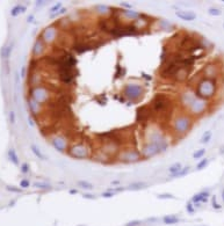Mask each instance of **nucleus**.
Masks as SVG:
<instances>
[{"label":"nucleus","mask_w":224,"mask_h":226,"mask_svg":"<svg viewBox=\"0 0 224 226\" xmlns=\"http://www.w3.org/2000/svg\"><path fill=\"white\" fill-rule=\"evenodd\" d=\"M150 108L153 114L163 116L165 120H170L172 113H173V109H174V102L168 94L158 93L152 100Z\"/></svg>","instance_id":"1"},{"label":"nucleus","mask_w":224,"mask_h":226,"mask_svg":"<svg viewBox=\"0 0 224 226\" xmlns=\"http://www.w3.org/2000/svg\"><path fill=\"white\" fill-rule=\"evenodd\" d=\"M180 102L184 108H186L189 111V115H201L206 111L207 109V103L206 101H203L201 99L196 98L193 92H184L180 95Z\"/></svg>","instance_id":"2"},{"label":"nucleus","mask_w":224,"mask_h":226,"mask_svg":"<svg viewBox=\"0 0 224 226\" xmlns=\"http://www.w3.org/2000/svg\"><path fill=\"white\" fill-rule=\"evenodd\" d=\"M217 92L216 79L209 78H202L200 79L195 86L194 94L196 98L201 99L203 101H208L215 96Z\"/></svg>","instance_id":"3"},{"label":"nucleus","mask_w":224,"mask_h":226,"mask_svg":"<svg viewBox=\"0 0 224 226\" xmlns=\"http://www.w3.org/2000/svg\"><path fill=\"white\" fill-rule=\"evenodd\" d=\"M28 98L44 107L46 103H49L51 100H53L55 93L49 86H45L42 83V85L28 88Z\"/></svg>","instance_id":"4"},{"label":"nucleus","mask_w":224,"mask_h":226,"mask_svg":"<svg viewBox=\"0 0 224 226\" xmlns=\"http://www.w3.org/2000/svg\"><path fill=\"white\" fill-rule=\"evenodd\" d=\"M193 125V118L189 114H180V115H177L173 121H172L171 124V130L172 132L175 136H179V137H182L184 135H186L187 132L190 130Z\"/></svg>","instance_id":"5"},{"label":"nucleus","mask_w":224,"mask_h":226,"mask_svg":"<svg viewBox=\"0 0 224 226\" xmlns=\"http://www.w3.org/2000/svg\"><path fill=\"white\" fill-rule=\"evenodd\" d=\"M66 154H69L72 158L78 159V160H84V159L91 158L92 151H91L90 146L86 142L77 140V142L70 144Z\"/></svg>","instance_id":"6"},{"label":"nucleus","mask_w":224,"mask_h":226,"mask_svg":"<svg viewBox=\"0 0 224 226\" xmlns=\"http://www.w3.org/2000/svg\"><path fill=\"white\" fill-rule=\"evenodd\" d=\"M116 161L122 162V164H136L143 160V157L141 154V151H138L135 147H124L121 149L120 152L117 153Z\"/></svg>","instance_id":"7"},{"label":"nucleus","mask_w":224,"mask_h":226,"mask_svg":"<svg viewBox=\"0 0 224 226\" xmlns=\"http://www.w3.org/2000/svg\"><path fill=\"white\" fill-rule=\"evenodd\" d=\"M122 94H123V98L126 100L130 101L131 103H136L143 98L144 88L139 83H129L127 85H124V87L122 89Z\"/></svg>","instance_id":"8"},{"label":"nucleus","mask_w":224,"mask_h":226,"mask_svg":"<svg viewBox=\"0 0 224 226\" xmlns=\"http://www.w3.org/2000/svg\"><path fill=\"white\" fill-rule=\"evenodd\" d=\"M60 35V29L56 23H51L49 26H46L44 29L41 31V34L38 35L40 37L43 39L46 46L55 45L58 42V37Z\"/></svg>","instance_id":"9"},{"label":"nucleus","mask_w":224,"mask_h":226,"mask_svg":"<svg viewBox=\"0 0 224 226\" xmlns=\"http://www.w3.org/2000/svg\"><path fill=\"white\" fill-rule=\"evenodd\" d=\"M49 140H50L51 145L53 146V149L60 152V153H66L67 149H69V146L71 144L70 139L64 135H62V133H55V135L50 136Z\"/></svg>","instance_id":"10"},{"label":"nucleus","mask_w":224,"mask_h":226,"mask_svg":"<svg viewBox=\"0 0 224 226\" xmlns=\"http://www.w3.org/2000/svg\"><path fill=\"white\" fill-rule=\"evenodd\" d=\"M180 68V66L177 64V63H173V61H166L165 64L162 65V67L159 70V75L162 79H173L178 70Z\"/></svg>","instance_id":"11"},{"label":"nucleus","mask_w":224,"mask_h":226,"mask_svg":"<svg viewBox=\"0 0 224 226\" xmlns=\"http://www.w3.org/2000/svg\"><path fill=\"white\" fill-rule=\"evenodd\" d=\"M46 44L43 42V39L37 36V38L35 39L34 44H33V48H31V58L34 59H42L44 57L46 52Z\"/></svg>","instance_id":"12"},{"label":"nucleus","mask_w":224,"mask_h":226,"mask_svg":"<svg viewBox=\"0 0 224 226\" xmlns=\"http://www.w3.org/2000/svg\"><path fill=\"white\" fill-rule=\"evenodd\" d=\"M94 43L97 42H90V41H82V39H77L73 42V44L71 46V51L72 53H84L87 52L90 50H93L95 49L97 46L94 45Z\"/></svg>","instance_id":"13"},{"label":"nucleus","mask_w":224,"mask_h":226,"mask_svg":"<svg viewBox=\"0 0 224 226\" xmlns=\"http://www.w3.org/2000/svg\"><path fill=\"white\" fill-rule=\"evenodd\" d=\"M153 115H155V114L152 113L150 105H143V107L138 108V109L136 110V121H137L138 123L143 124V125H145V124L149 123Z\"/></svg>","instance_id":"14"},{"label":"nucleus","mask_w":224,"mask_h":226,"mask_svg":"<svg viewBox=\"0 0 224 226\" xmlns=\"http://www.w3.org/2000/svg\"><path fill=\"white\" fill-rule=\"evenodd\" d=\"M163 153L162 150L158 147L157 145H155L153 143H150V142H145L144 145H143L142 150H141V154H142L143 159H150L156 157L158 154Z\"/></svg>","instance_id":"15"},{"label":"nucleus","mask_w":224,"mask_h":226,"mask_svg":"<svg viewBox=\"0 0 224 226\" xmlns=\"http://www.w3.org/2000/svg\"><path fill=\"white\" fill-rule=\"evenodd\" d=\"M27 105H28V108H29L30 116L33 118H35L36 121L44 113V107L41 105L40 103H37V102H35L34 100H31L30 98H27Z\"/></svg>","instance_id":"16"},{"label":"nucleus","mask_w":224,"mask_h":226,"mask_svg":"<svg viewBox=\"0 0 224 226\" xmlns=\"http://www.w3.org/2000/svg\"><path fill=\"white\" fill-rule=\"evenodd\" d=\"M113 26L114 24H113L112 20L109 19V16H100L97 22V27L99 31H101L104 34H108L109 30L113 28Z\"/></svg>","instance_id":"17"},{"label":"nucleus","mask_w":224,"mask_h":226,"mask_svg":"<svg viewBox=\"0 0 224 226\" xmlns=\"http://www.w3.org/2000/svg\"><path fill=\"white\" fill-rule=\"evenodd\" d=\"M77 75H78V70L75 68V71H72V72H66V73L58 74V81H59L62 85L70 86V85H72V83H75Z\"/></svg>","instance_id":"18"},{"label":"nucleus","mask_w":224,"mask_h":226,"mask_svg":"<svg viewBox=\"0 0 224 226\" xmlns=\"http://www.w3.org/2000/svg\"><path fill=\"white\" fill-rule=\"evenodd\" d=\"M175 15L179 17L182 21H194L196 20V14L194 12L190 11H181V9H177Z\"/></svg>","instance_id":"19"},{"label":"nucleus","mask_w":224,"mask_h":226,"mask_svg":"<svg viewBox=\"0 0 224 226\" xmlns=\"http://www.w3.org/2000/svg\"><path fill=\"white\" fill-rule=\"evenodd\" d=\"M190 73V68L188 67H180L177 72L175 77L173 78L174 81L177 83H185L187 79H188V75Z\"/></svg>","instance_id":"20"},{"label":"nucleus","mask_w":224,"mask_h":226,"mask_svg":"<svg viewBox=\"0 0 224 226\" xmlns=\"http://www.w3.org/2000/svg\"><path fill=\"white\" fill-rule=\"evenodd\" d=\"M120 13H121V17H126L127 20H130V22H133L135 20H137L139 16H141V13L138 12H135V11H128V9H120Z\"/></svg>","instance_id":"21"},{"label":"nucleus","mask_w":224,"mask_h":226,"mask_svg":"<svg viewBox=\"0 0 224 226\" xmlns=\"http://www.w3.org/2000/svg\"><path fill=\"white\" fill-rule=\"evenodd\" d=\"M208 197H209V191H201V193H199V194H195L193 197H192V199H190V202L193 204H196V203H206L207 201H208Z\"/></svg>","instance_id":"22"},{"label":"nucleus","mask_w":224,"mask_h":226,"mask_svg":"<svg viewBox=\"0 0 224 226\" xmlns=\"http://www.w3.org/2000/svg\"><path fill=\"white\" fill-rule=\"evenodd\" d=\"M13 46H14V44H13V43H11V44H7V45H5V46H2L1 52H0V56H1V58H2L4 60H6V61H7V60L11 58V55H12V51H13Z\"/></svg>","instance_id":"23"},{"label":"nucleus","mask_w":224,"mask_h":226,"mask_svg":"<svg viewBox=\"0 0 224 226\" xmlns=\"http://www.w3.org/2000/svg\"><path fill=\"white\" fill-rule=\"evenodd\" d=\"M7 157H8V160L13 164V165L15 166H19L20 165V161H19V157H18V154H16V151L13 149V147H11L9 150H8L7 152Z\"/></svg>","instance_id":"24"},{"label":"nucleus","mask_w":224,"mask_h":226,"mask_svg":"<svg viewBox=\"0 0 224 226\" xmlns=\"http://www.w3.org/2000/svg\"><path fill=\"white\" fill-rule=\"evenodd\" d=\"M146 187H148V183H146V182L136 181V182H133V183L128 184L127 189H129V190H141V189H145Z\"/></svg>","instance_id":"25"},{"label":"nucleus","mask_w":224,"mask_h":226,"mask_svg":"<svg viewBox=\"0 0 224 226\" xmlns=\"http://www.w3.org/2000/svg\"><path fill=\"white\" fill-rule=\"evenodd\" d=\"M180 221V219L178 216H174V215H167V216H164L163 217V223L165 225H174V224H178Z\"/></svg>","instance_id":"26"},{"label":"nucleus","mask_w":224,"mask_h":226,"mask_svg":"<svg viewBox=\"0 0 224 226\" xmlns=\"http://www.w3.org/2000/svg\"><path fill=\"white\" fill-rule=\"evenodd\" d=\"M26 11H27V7H26V6H23V5H15L14 7L11 9V16L15 17V16H18V15L24 13Z\"/></svg>","instance_id":"27"},{"label":"nucleus","mask_w":224,"mask_h":226,"mask_svg":"<svg viewBox=\"0 0 224 226\" xmlns=\"http://www.w3.org/2000/svg\"><path fill=\"white\" fill-rule=\"evenodd\" d=\"M181 169H182V165L180 162H175V164H173L168 167V173L171 174V176H173V175L179 173Z\"/></svg>","instance_id":"28"},{"label":"nucleus","mask_w":224,"mask_h":226,"mask_svg":"<svg viewBox=\"0 0 224 226\" xmlns=\"http://www.w3.org/2000/svg\"><path fill=\"white\" fill-rule=\"evenodd\" d=\"M77 186L79 187V188L84 189V190H93L94 189V186L91 183V182H88V181H78L77 182Z\"/></svg>","instance_id":"29"},{"label":"nucleus","mask_w":224,"mask_h":226,"mask_svg":"<svg viewBox=\"0 0 224 226\" xmlns=\"http://www.w3.org/2000/svg\"><path fill=\"white\" fill-rule=\"evenodd\" d=\"M33 186H34L35 188L43 189V190H51V189H53L51 184H49V183H46V182H40V181H37V182H34V183H33Z\"/></svg>","instance_id":"30"},{"label":"nucleus","mask_w":224,"mask_h":226,"mask_svg":"<svg viewBox=\"0 0 224 226\" xmlns=\"http://www.w3.org/2000/svg\"><path fill=\"white\" fill-rule=\"evenodd\" d=\"M30 150H31V152H33V153H34V154H35V155H36L38 159H41V160H45V159H46L44 155H43V153L41 152V150L38 149V147L36 146V145H35V144L30 145Z\"/></svg>","instance_id":"31"},{"label":"nucleus","mask_w":224,"mask_h":226,"mask_svg":"<svg viewBox=\"0 0 224 226\" xmlns=\"http://www.w3.org/2000/svg\"><path fill=\"white\" fill-rule=\"evenodd\" d=\"M126 73V68H122L120 61H117L116 64V73H115V79H119V78H122Z\"/></svg>","instance_id":"32"},{"label":"nucleus","mask_w":224,"mask_h":226,"mask_svg":"<svg viewBox=\"0 0 224 226\" xmlns=\"http://www.w3.org/2000/svg\"><path fill=\"white\" fill-rule=\"evenodd\" d=\"M189 169H190V167H189V166L182 167V169L180 171L179 173L175 174V175H173L172 177H182V176H185V175H187V174L189 173Z\"/></svg>","instance_id":"33"},{"label":"nucleus","mask_w":224,"mask_h":226,"mask_svg":"<svg viewBox=\"0 0 224 226\" xmlns=\"http://www.w3.org/2000/svg\"><path fill=\"white\" fill-rule=\"evenodd\" d=\"M62 8H63L62 2H57L56 5H53V7L49 8V12H50V14H56V13H58V12H59Z\"/></svg>","instance_id":"34"},{"label":"nucleus","mask_w":224,"mask_h":226,"mask_svg":"<svg viewBox=\"0 0 224 226\" xmlns=\"http://www.w3.org/2000/svg\"><path fill=\"white\" fill-rule=\"evenodd\" d=\"M211 139V131H206L201 138V143L202 144H208Z\"/></svg>","instance_id":"35"},{"label":"nucleus","mask_w":224,"mask_h":226,"mask_svg":"<svg viewBox=\"0 0 224 226\" xmlns=\"http://www.w3.org/2000/svg\"><path fill=\"white\" fill-rule=\"evenodd\" d=\"M20 171L22 174H29L30 173V167L28 162H23L20 165Z\"/></svg>","instance_id":"36"},{"label":"nucleus","mask_w":224,"mask_h":226,"mask_svg":"<svg viewBox=\"0 0 224 226\" xmlns=\"http://www.w3.org/2000/svg\"><path fill=\"white\" fill-rule=\"evenodd\" d=\"M208 13H209V15H211V16H219L222 12H221V9H219V8L210 7L209 9H208Z\"/></svg>","instance_id":"37"},{"label":"nucleus","mask_w":224,"mask_h":226,"mask_svg":"<svg viewBox=\"0 0 224 226\" xmlns=\"http://www.w3.org/2000/svg\"><path fill=\"white\" fill-rule=\"evenodd\" d=\"M208 162H209V160H208V159L203 158L201 161H200V162L196 165V169H197V171H201V169H203L206 166L208 165Z\"/></svg>","instance_id":"38"},{"label":"nucleus","mask_w":224,"mask_h":226,"mask_svg":"<svg viewBox=\"0 0 224 226\" xmlns=\"http://www.w3.org/2000/svg\"><path fill=\"white\" fill-rule=\"evenodd\" d=\"M204 154H206V149H200V150H197L194 154H193V158H194V159H201Z\"/></svg>","instance_id":"39"},{"label":"nucleus","mask_w":224,"mask_h":226,"mask_svg":"<svg viewBox=\"0 0 224 226\" xmlns=\"http://www.w3.org/2000/svg\"><path fill=\"white\" fill-rule=\"evenodd\" d=\"M157 197L159 199H173V198H175V196L172 195V194H168V193H166V194H158Z\"/></svg>","instance_id":"40"},{"label":"nucleus","mask_w":224,"mask_h":226,"mask_svg":"<svg viewBox=\"0 0 224 226\" xmlns=\"http://www.w3.org/2000/svg\"><path fill=\"white\" fill-rule=\"evenodd\" d=\"M186 210H187V212H188L189 215H194V213H195V206H194V204L192 203V202H187V204H186Z\"/></svg>","instance_id":"41"},{"label":"nucleus","mask_w":224,"mask_h":226,"mask_svg":"<svg viewBox=\"0 0 224 226\" xmlns=\"http://www.w3.org/2000/svg\"><path fill=\"white\" fill-rule=\"evenodd\" d=\"M6 190H7V191H11V193H22V189L21 188L15 187V186H9V184L6 186Z\"/></svg>","instance_id":"42"},{"label":"nucleus","mask_w":224,"mask_h":226,"mask_svg":"<svg viewBox=\"0 0 224 226\" xmlns=\"http://www.w3.org/2000/svg\"><path fill=\"white\" fill-rule=\"evenodd\" d=\"M30 187V181L28 179H22L20 181V188L21 189H27Z\"/></svg>","instance_id":"43"},{"label":"nucleus","mask_w":224,"mask_h":226,"mask_svg":"<svg viewBox=\"0 0 224 226\" xmlns=\"http://www.w3.org/2000/svg\"><path fill=\"white\" fill-rule=\"evenodd\" d=\"M142 220H138V219H135V220H130V221H128L127 224H126V226H141L142 225Z\"/></svg>","instance_id":"44"},{"label":"nucleus","mask_w":224,"mask_h":226,"mask_svg":"<svg viewBox=\"0 0 224 226\" xmlns=\"http://www.w3.org/2000/svg\"><path fill=\"white\" fill-rule=\"evenodd\" d=\"M8 120L11 122V124H15V111L14 110H9V114H8Z\"/></svg>","instance_id":"45"},{"label":"nucleus","mask_w":224,"mask_h":226,"mask_svg":"<svg viewBox=\"0 0 224 226\" xmlns=\"http://www.w3.org/2000/svg\"><path fill=\"white\" fill-rule=\"evenodd\" d=\"M120 5H121L122 9H128V11H130V9L133 8V5H131V4H129V2H126V1H122Z\"/></svg>","instance_id":"46"},{"label":"nucleus","mask_w":224,"mask_h":226,"mask_svg":"<svg viewBox=\"0 0 224 226\" xmlns=\"http://www.w3.org/2000/svg\"><path fill=\"white\" fill-rule=\"evenodd\" d=\"M95 11H99V12H105V11H109V7L108 6H102V5H98L94 7Z\"/></svg>","instance_id":"47"},{"label":"nucleus","mask_w":224,"mask_h":226,"mask_svg":"<svg viewBox=\"0 0 224 226\" xmlns=\"http://www.w3.org/2000/svg\"><path fill=\"white\" fill-rule=\"evenodd\" d=\"M114 195H115V193H112V191H108V190H106V191H104V193L101 194V196H102L104 198H110V197H113Z\"/></svg>","instance_id":"48"},{"label":"nucleus","mask_w":224,"mask_h":226,"mask_svg":"<svg viewBox=\"0 0 224 226\" xmlns=\"http://www.w3.org/2000/svg\"><path fill=\"white\" fill-rule=\"evenodd\" d=\"M213 208H214V209H216V210H221V208H222V205H221V204L217 203L216 197H215V196L213 197Z\"/></svg>","instance_id":"49"},{"label":"nucleus","mask_w":224,"mask_h":226,"mask_svg":"<svg viewBox=\"0 0 224 226\" xmlns=\"http://www.w3.org/2000/svg\"><path fill=\"white\" fill-rule=\"evenodd\" d=\"M82 197H84V198H88V199H95V198H97L95 195H92V194H84Z\"/></svg>","instance_id":"50"},{"label":"nucleus","mask_w":224,"mask_h":226,"mask_svg":"<svg viewBox=\"0 0 224 226\" xmlns=\"http://www.w3.org/2000/svg\"><path fill=\"white\" fill-rule=\"evenodd\" d=\"M45 4H46V2H45V1H43V0H37V1L35 2V5H36L37 7H42V6H43V5H45Z\"/></svg>","instance_id":"51"},{"label":"nucleus","mask_w":224,"mask_h":226,"mask_svg":"<svg viewBox=\"0 0 224 226\" xmlns=\"http://www.w3.org/2000/svg\"><path fill=\"white\" fill-rule=\"evenodd\" d=\"M110 184H112L113 187H120V184H121V181L119 180H114L110 182Z\"/></svg>","instance_id":"52"},{"label":"nucleus","mask_w":224,"mask_h":226,"mask_svg":"<svg viewBox=\"0 0 224 226\" xmlns=\"http://www.w3.org/2000/svg\"><path fill=\"white\" fill-rule=\"evenodd\" d=\"M142 77L146 80V81H151V80H152V77L149 74H146V73H142Z\"/></svg>","instance_id":"53"},{"label":"nucleus","mask_w":224,"mask_h":226,"mask_svg":"<svg viewBox=\"0 0 224 226\" xmlns=\"http://www.w3.org/2000/svg\"><path fill=\"white\" fill-rule=\"evenodd\" d=\"M34 19H35V16H34L33 14L28 15V16H27V22H28V23H31L33 21H34Z\"/></svg>","instance_id":"54"},{"label":"nucleus","mask_w":224,"mask_h":226,"mask_svg":"<svg viewBox=\"0 0 224 226\" xmlns=\"http://www.w3.org/2000/svg\"><path fill=\"white\" fill-rule=\"evenodd\" d=\"M26 71H27V67L26 66H22V68H21V78H26Z\"/></svg>","instance_id":"55"},{"label":"nucleus","mask_w":224,"mask_h":226,"mask_svg":"<svg viewBox=\"0 0 224 226\" xmlns=\"http://www.w3.org/2000/svg\"><path fill=\"white\" fill-rule=\"evenodd\" d=\"M78 193H79V191H78L77 189H70V190H69V194H70V195H77Z\"/></svg>","instance_id":"56"},{"label":"nucleus","mask_w":224,"mask_h":226,"mask_svg":"<svg viewBox=\"0 0 224 226\" xmlns=\"http://www.w3.org/2000/svg\"><path fill=\"white\" fill-rule=\"evenodd\" d=\"M28 122H29V124L31 127H34V121H33V117H31V116L28 117Z\"/></svg>","instance_id":"57"},{"label":"nucleus","mask_w":224,"mask_h":226,"mask_svg":"<svg viewBox=\"0 0 224 226\" xmlns=\"http://www.w3.org/2000/svg\"><path fill=\"white\" fill-rule=\"evenodd\" d=\"M148 221H150V223H155V221H157V219H156V218H149V219H148Z\"/></svg>","instance_id":"58"},{"label":"nucleus","mask_w":224,"mask_h":226,"mask_svg":"<svg viewBox=\"0 0 224 226\" xmlns=\"http://www.w3.org/2000/svg\"><path fill=\"white\" fill-rule=\"evenodd\" d=\"M219 153H221V154H224V146H222V147L219 149Z\"/></svg>","instance_id":"59"},{"label":"nucleus","mask_w":224,"mask_h":226,"mask_svg":"<svg viewBox=\"0 0 224 226\" xmlns=\"http://www.w3.org/2000/svg\"><path fill=\"white\" fill-rule=\"evenodd\" d=\"M222 199H223V202H224V189L222 190Z\"/></svg>","instance_id":"60"},{"label":"nucleus","mask_w":224,"mask_h":226,"mask_svg":"<svg viewBox=\"0 0 224 226\" xmlns=\"http://www.w3.org/2000/svg\"><path fill=\"white\" fill-rule=\"evenodd\" d=\"M223 28H224V23H223Z\"/></svg>","instance_id":"61"},{"label":"nucleus","mask_w":224,"mask_h":226,"mask_svg":"<svg viewBox=\"0 0 224 226\" xmlns=\"http://www.w3.org/2000/svg\"><path fill=\"white\" fill-rule=\"evenodd\" d=\"M79 226H82V225H79Z\"/></svg>","instance_id":"62"},{"label":"nucleus","mask_w":224,"mask_h":226,"mask_svg":"<svg viewBox=\"0 0 224 226\" xmlns=\"http://www.w3.org/2000/svg\"><path fill=\"white\" fill-rule=\"evenodd\" d=\"M223 2H224V1H223Z\"/></svg>","instance_id":"63"}]
</instances>
